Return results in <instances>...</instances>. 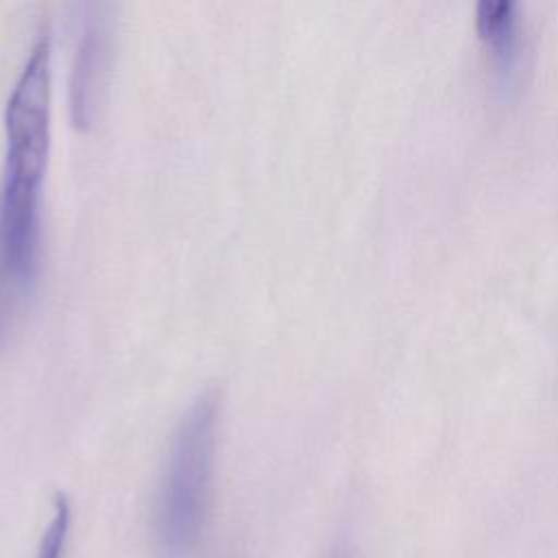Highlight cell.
Masks as SVG:
<instances>
[{"label":"cell","mask_w":558,"mask_h":558,"mask_svg":"<svg viewBox=\"0 0 558 558\" xmlns=\"http://www.w3.org/2000/svg\"><path fill=\"white\" fill-rule=\"evenodd\" d=\"M218 412L220 395L209 388L194 399L172 434L155 504L157 545L170 558L192 551L209 519Z\"/></svg>","instance_id":"6da1fadb"},{"label":"cell","mask_w":558,"mask_h":558,"mask_svg":"<svg viewBox=\"0 0 558 558\" xmlns=\"http://www.w3.org/2000/svg\"><path fill=\"white\" fill-rule=\"evenodd\" d=\"M52 44L46 28L33 44L4 107V172L41 179L50 153Z\"/></svg>","instance_id":"7a4b0ae2"},{"label":"cell","mask_w":558,"mask_h":558,"mask_svg":"<svg viewBox=\"0 0 558 558\" xmlns=\"http://www.w3.org/2000/svg\"><path fill=\"white\" fill-rule=\"evenodd\" d=\"M41 183L2 174L0 270L9 283L26 288L39 268Z\"/></svg>","instance_id":"3957f363"},{"label":"cell","mask_w":558,"mask_h":558,"mask_svg":"<svg viewBox=\"0 0 558 558\" xmlns=\"http://www.w3.org/2000/svg\"><path fill=\"white\" fill-rule=\"evenodd\" d=\"M105 50L107 46L100 28H89L81 39L72 76V113L76 124H85L89 120L92 100L105 65Z\"/></svg>","instance_id":"277c9868"},{"label":"cell","mask_w":558,"mask_h":558,"mask_svg":"<svg viewBox=\"0 0 558 558\" xmlns=\"http://www.w3.org/2000/svg\"><path fill=\"white\" fill-rule=\"evenodd\" d=\"M517 7L512 0H480L477 24L480 31L501 50H510L517 24Z\"/></svg>","instance_id":"5b68a950"},{"label":"cell","mask_w":558,"mask_h":558,"mask_svg":"<svg viewBox=\"0 0 558 558\" xmlns=\"http://www.w3.org/2000/svg\"><path fill=\"white\" fill-rule=\"evenodd\" d=\"M70 523H72L70 501L63 493H59L52 501V514L41 534L37 558H63L68 536H70Z\"/></svg>","instance_id":"8992f818"},{"label":"cell","mask_w":558,"mask_h":558,"mask_svg":"<svg viewBox=\"0 0 558 558\" xmlns=\"http://www.w3.org/2000/svg\"><path fill=\"white\" fill-rule=\"evenodd\" d=\"M333 558H342V556H333Z\"/></svg>","instance_id":"52a82bcc"}]
</instances>
